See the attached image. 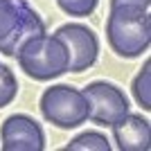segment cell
<instances>
[{"label": "cell", "instance_id": "obj_1", "mask_svg": "<svg viewBox=\"0 0 151 151\" xmlns=\"http://www.w3.org/2000/svg\"><path fill=\"white\" fill-rule=\"evenodd\" d=\"M106 41L122 59H138L151 45V14L145 7H111L106 18Z\"/></svg>", "mask_w": 151, "mask_h": 151}, {"label": "cell", "instance_id": "obj_2", "mask_svg": "<svg viewBox=\"0 0 151 151\" xmlns=\"http://www.w3.org/2000/svg\"><path fill=\"white\" fill-rule=\"evenodd\" d=\"M20 70L34 81H50L70 70V52L57 34L29 38L16 54Z\"/></svg>", "mask_w": 151, "mask_h": 151}, {"label": "cell", "instance_id": "obj_3", "mask_svg": "<svg viewBox=\"0 0 151 151\" xmlns=\"http://www.w3.org/2000/svg\"><path fill=\"white\" fill-rule=\"evenodd\" d=\"M43 32V18L27 0H0V52L5 57H16L29 38Z\"/></svg>", "mask_w": 151, "mask_h": 151}, {"label": "cell", "instance_id": "obj_4", "mask_svg": "<svg viewBox=\"0 0 151 151\" xmlns=\"http://www.w3.org/2000/svg\"><path fill=\"white\" fill-rule=\"evenodd\" d=\"M38 111L45 122H50L57 129H77L88 122L90 104L79 88L57 83L43 90L38 99Z\"/></svg>", "mask_w": 151, "mask_h": 151}, {"label": "cell", "instance_id": "obj_5", "mask_svg": "<svg viewBox=\"0 0 151 151\" xmlns=\"http://www.w3.org/2000/svg\"><path fill=\"white\" fill-rule=\"evenodd\" d=\"M81 93L90 104L88 120L99 126H113L131 111L126 93L111 81H93L86 88H81Z\"/></svg>", "mask_w": 151, "mask_h": 151}, {"label": "cell", "instance_id": "obj_6", "mask_svg": "<svg viewBox=\"0 0 151 151\" xmlns=\"http://www.w3.org/2000/svg\"><path fill=\"white\" fill-rule=\"evenodd\" d=\"M70 52V70L68 72H83L95 65L99 57V38L88 25L81 23H65L54 32Z\"/></svg>", "mask_w": 151, "mask_h": 151}, {"label": "cell", "instance_id": "obj_7", "mask_svg": "<svg viewBox=\"0 0 151 151\" xmlns=\"http://www.w3.org/2000/svg\"><path fill=\"white\" fill-rule=\"evenodd\" d=\"M2 151H43L45 133L43 126L25 113L9 115L0 126Z\"/></svg>", "mask_w": 151, "mask_h": 151}, {"label": "cell", "instance_id": "obj_8", "mask_svg": "<svg viewBox=\"0 0 151 151\" xmlns=\"http://www.w3.org/2000/svg\"><path fill=\"white\" fill-rule=\"evenodd\" d=\"M111 129L120 151H147L151 147V124L140 113L129 111Z\"/></svg>", "mask_w": 151, "mask_h": 151}, {"label": "cell", "instance_id": "obj_9", "mask_svg": "<svg viewBox=\"0 0 151 151\" xmlns=\"http://www.w3.org/2000/svg\"><path fill=\"white\" fill-rule=\"evenodd\" d=\"M131 93L138 101V106H142V111L151 108V61L147 59L145 65L140 68V72L133 77Z\"/></svg>", "mask_w": 151, "mask_h": 151}, {"label": "cell", "instance_id": "obj_10", "mask_svg": "<svg viewBox=\"0 0 151 151\" xmlns=\"http://www.w3.org/2000/svg\"><path fill=\"white\" fill-rule=\"evenodd\" d=\"M111 151V142L99 131H83L65 145V151Z\"/></svg>", "mask_w": 151, "mask_h": 151}, {"label": "cell", "instance_id": "obj_11", "mask_svg": "<svg viewBox=\"0 0 151 151\" xmlns=\"http://www.w3.org/2000/svg\"><path fill=\"white\" fill-rule=\"evenodd\" d=\"M18 95V81L14 70L5 63H0V108L9 106Z\"/></svg>", "mask_w": 151, "mask_h": 151}, {"label": "cell", "instance_id": "obj_12", "mask_svg": "<svg viewBox=\"0 0 151 151\" xmlns=\"http://www.w3.org/2000/svg\"><path fill=\"white\" fill-rule=\"evenodd\" d=\"M57 5L63 14L75 16V18H83V16L95 14L99 0H57Z\"/></svg>", "mask_w": 151, "mask_h": 151}, {"label": "cell", "instance_id": "obj_13", "mask_svg": "<svg viewBox=\"0 0 151 151\" xmlns=\"http://www.w3.org/2000/svg\"><path fill=\"white\" fill-rule=\"evenodd\" d=\"M120 5H133V7H145V9H149L151 0H111V7H120Z\"/></svg>", "mask_w": 151, "mask_h": 151}]
</instances>
